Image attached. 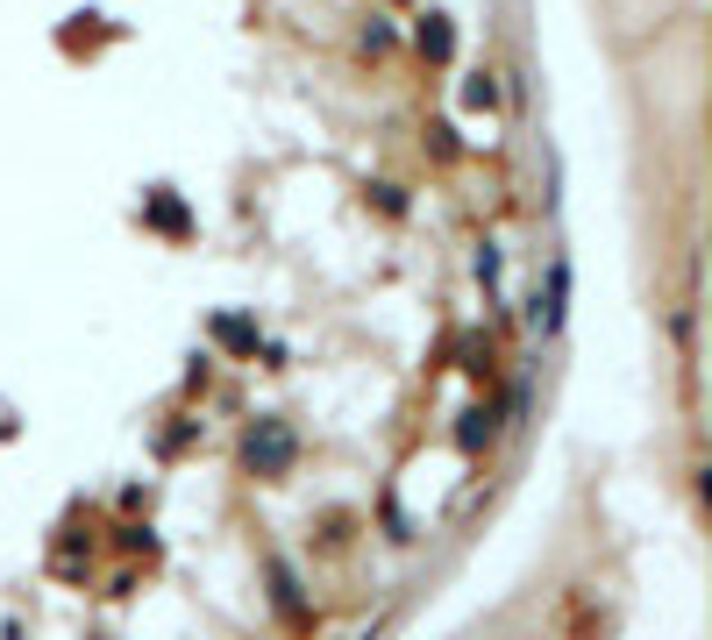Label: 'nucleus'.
<instances>
[{"mask_svg":"<svg viewBox=\"0 0 712 640\" xmlns=\"http://www.w3.org/2000/svg\"><path fill=\"white\" fill-rule=\"evenodd\" d=\"M215 334H221V349H235V356H250V349H256V320H215Z\"/></svg>","mask_w":712,"mask_h":640,"instance_id":"obj_4","label":"nucleus"},{"mask_svg":"<svg viewBox=\"0 0 712 640\" xmlns=\"http://www.w3.org/2000/svg\"><path fill=\"white\" fill-rule=\"evenodd\" d=\"M143 221L164 228V235H186V207H178L172 192H150V200H143Z\"/></svg>","mask_w":712,"mask_h":640,"instance_id":"obj_3","label":"nucleus"},{"mask_svg":"<svg viewBox=\"0 0 712 640\" xmlns=\"http://www.w3.org/2000/svg\"><path fill=\"white\" fill-rule=\"evenodd\" d=\"M293 449H299V441L285 434L278 420H256V427H250V441H242V463H250L256 477H278V470L293 463Z\"/></svg>","mask_w":712,"mask_h":640,"instance_id":"obj_1","label":"nucleus"},{"mask_svg":"<svg viewBox=\"0 0 712 640\" xmlns=\"http://www.w3.org/2000/svg\"><path fill=\"white\" fill-rule=\"evenodd\" d=\"M414 43H420V57H428V65H449V51H457V29H449L442 14H428V22L414 29Z\"/></svg>","mask_w":712,"mask_h":640,"instance_id":"obj_2","label":"nucleus"},{"mask_svg":"<svg viewBox=\"0 0 712 640\" xmlns=\"http://www.w3.org/2000/svg\"><path fill=\"white\" fill-rule=\"evenodd\" d=\"M463 100H471V107H492V100H499V86H492V71H478V79H471V86H463Z\"/></svg>","mask_w":712,"mask_h":640,"instance_id":"obj_5","label":"nucleus"}]
</instances>
